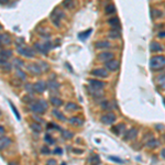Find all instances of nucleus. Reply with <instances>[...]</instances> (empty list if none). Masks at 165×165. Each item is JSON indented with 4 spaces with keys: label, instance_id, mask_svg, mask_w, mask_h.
Segmentation results:
<instances>
[{
    "label": "nucleus",
    "instance_id": "nucleus-27",
    "mask_svg": "<svg viewBox=\"0 0 165 165\" xmlns=\"http://www.w3.org/2000/svg\"><path fill=\"white\" fill-rule=\"evenodd\" d=\"M124 124H118V125H116V127H114L112 129H111V131L114 132L115 134H117V135H120L121 134V132L124 130Z\"/></svg>",
    "mask_w": 165,
    "mask_h": 165
},
{
    "label": "nucleus",
    "instance_id": "nucleus-1",
    "mask_svg": "<svg viewBox=\"0 0 165 165\" xmlns=\"http://www.w3.org/2000/svg\"><path fill=\"white\" fill-rule=\"evenodd\" d=\"M29 109L34 115H43L49 109V104L44 99H38L36 101H33L29 105Z\"/></svg>",
    "mask_w": 165,
    "mask_h": 165
},
{
    "label": "nucleus",
    "instance_id": "nucleus-56",
    "mask_svg": "<svg viewBox=\"0 0 165 165\" xmlns=\"http://www.w3.org/2000/svg\"><path fill=\"white\" fill-rule=\"evenodd\" d=\"M0 3L1 5H6V3H8V0H0Z\"/></svg>",
    "mask_w": 165,
    "mask_h": 165
},
{
    "label": "nucleus",
    "instance_id": "nucleus-43",
    "mask_svg": "<svg viewBox=\"0 0 165 165\" xmlns=\"http://www.w3.org/2000/svg\"><path fill=\"white\" fill-rule=\"evenodd\" d=\"M151 15H152V18H153V19H156V18L162 16L161 11H160V10H156V9H153L152 12H151Z\"/></svg>",
    "mask_w": 165,
    "mask_h": 165
},
{
    "label": "nucleus",
    "instance_id": "nucleus-19",
    "mask_svg": "<svg viewBox=\"0 0 165 165\" xmlns=\"http://www.w3.org/2000/svg\"><path fill=\"white\" fill-rule=\"evenodd\" d=\"M50 102H51L52 106H54V107H56V108L63 106V100L61 98H58V97H55V96H52V97H51Z\"/></svg>",
    "mask_w": 165,
    "mask_h": 165
},
{
    "label": "nucleus",
    "instance_id": "nucleus-4",
    "mask_svg": "<svg viewBox=\"0 0 165 165\" xmlns=\"http://www.w3.org/2000/svg\"><path fill=\"white\" fill-rule=\"evenodd\" d=\"M62 18H65V13L58 8V7H56V8L53 10V12L51 13L52 22L56 25V26H59V25H61V22H59V21H61Z\"/></svg>",
    "mask_w": 165,
    "mask_h": 165
},
{
    "label": "nucleus",
    "instance_id": "nucleus-34",
    "mask_svg": "<svg viewBox=\"0 0 165 165\" xmlns=\"http://www.w3.org/2000/svg\"><path fill=\"white\" fill-rule=\"evenodd\" d=\"M12 64L11 63H9V62H6V63H3V64H1L0 65V68L3 71V72H10L11 69H12Z\"/></svg>",
    "mask_w": 165,
    "mask_h": 165
},
{
    "label": "nucleus",
    "instance_id": "nucleus-32",
    "mask_svg": "<svg viewBox=\"0 0 165 165\" xmlns=\"http://www.w3.org/2000/svg\"><path fill=\"white\" fill-rule=\"evenodd\" d=\"M120 30H116V29H112L110 32H109V38L110 39H119L120 38Z\"/></svg>",
    "mask_w": 165,
    "mask_h": 165
},
{
    "label": "nucleus",
    "instance_id": "nucleus-49",
    "mask_svg": "<svg viewBox=\"0 0 165 165\" xmlns=\"http://www.w3.org/2000/svg\"><path fill=\"white\" fill-rule=\"evenodd\" d=\"M5 134H6V129L2 125H0V138L5 137Z\"/></svg>",
    "mask_w": 165,
    "mask_h": 165
},
{
    "label": "nucleus",
    "instance_id": "nucleus-18",
    "mask_svg": "<svg viewBox=\"0 0 165 165\" xmlns=\"http://www.w3.org/2000/svg\"><path fill=\"white\" fill-rule=\"evenodd\" d=\"M11 43V39H10V35L8 33H2L0 34V44L3 46V45H9Z\"/></svg>",
    "mask_w": 165,
    "mask_h": 165
},
{
    "label": "nucleus",
    "instance_id": "nucleus-17",
    "mask_svg": "<svg viewBox=\"0 0 165 165\" xmlns=\"http://www.w3.org/2000/svg\"><path fill=\"white\" fill-rule=\"evenodd\" d=\"M88 90H89V94H90L95 99H100L102 96H104V92L100 91L101 89H95V88H92L90 86V87L88 88Z\"/></svg>",
    "mask_w": 165,
    "mask_h": 165
},
{
    "label": "nucleus",
    "instance_id": "nucleus-29",
    "mask_svg": "<svg viewBox=\"0 0 165 165\" xmlns=\"http://www.w3.org/2000/svg\"><path fill=\"white\" fill-rule=\"evenodd\" d=\"M105 12L107 13V15H112V13H115L116 12V7L114 3H109L106 6V8H105Z\"/></svg>",
    "mask_w": 165,
    "mask_h": 165
},
{
    "label": "nucleus",
    "instance_id": "nucleus-23",
    "mask_svg": "<svg viewBox=\"0 0 165 165\" xmlns=\"http://www.w3.org/2000/svg\"><path fill=\"white\" fill-rule=\"evenodd\" d=\"M0 55H2L3 57H5L6 59H7V61H8L10 57H12V55H13V52H12V50H9V49L1 50V51H0Z\"/></svg>",
    "mask_w": 165,
    "mask_h": 165
},
{
    "label": "nucleus",
    "instance_id": "nucleus-36",
    "mask_svg": "<svg viewBox=\"0 0 165 165\" xmlns=\"http://www.w3.org/2000/svg\"><path fill=\"white\" fill-rule=\"evenodd\" d=\"M100 106H101V109L102 110H112V105L108 100H104Z\"/></svg>",
    "mask_w": 165,
    "mask_h": 165
},
{
    "label": "nucleus",
    "instance_id": "nucleus-13",
    "mask_svg": "<svg viewBox=\"0 0 165 165\" xmlns=\"http://www.w3.org/2000/svg\"><path fill=\"white\" fill-rule=\"evenodd\" d=\"M46 84H48V89L52 94L57 92L58 89H59V84L56 81H49V82H46Z\"/></svg>",
    "mask_w": 165,
    "mask_h": 165
},
{
    "label": "nucleus",
    "instance_id": "nucleus-44",
    "mask_svg": "<svg viewBox=\"0 0 165 165\" xmlns=\"http://www.w3.org/2000/svg\"><path fill=\"white\" fill-rule=\"evenodd\" d=\"M40 67H41L42 72H43V71H44V72H48L50 69V65L46 63V62H41V63H40Z\"/></svg>",
    "mask_w": 165,
    "mask_h": 165
},
{
    "label": "nucleus",
    "instance_id": "nucleus-30",
    "mask_svg": "<svg viewBox=\"0 0 165 165\" xmlns=\"http://www.w3.org/2000/svg\"><path fill=\"white\" fill-rule=\"evenodd\" d=\"M150 49L152 52H158V51H162V46H161V44H158L157 42H152L151 43V45H150Z\"/></svg>",
    "mask_w": 165,
    "mask_h": 165
},
{
    "label": "nucleus",
    "instance_id": "nucleus-8",
    "mask_svg": "<svg viewBox=\"0 0 165 165\" xmlns=\"http://www.w3.org/2000/svg\"><path fill=\"white\" fill-rule=\"evenodd\" d=\"M100 120H101V122L104 124H111L116 121V115L109 112V114H106V115L102 116L100 118Z\"/></svg>",
    "mask_w": 165,
    "mask_h": 165
},
{
    "label": "nucleus",
    "instance_id": "nucleus-5",
    "mask_svg": "<svg viewBox=\"0 0 165 165\" xmlns=\"http://www.w3.org/2000/svg\"><path fill=\"white\" fill-rule=\"evenodd\" d=\"M34 48H35V51L40 52L42 54H48L50 50L53 48V44H52L51 41H46L45 43H43V44H41V43H35L34 44Z\"/></svg>",
    "mask_w": 165,
    "mask_h": 165
},
{
    "label": "nucleus",
    "instance_id": "nucleus-38",
    "mask_svg": "<svg viewBox=\"0 0 165 165\" xmlns=\"http://www.w3.org/2000/svg\"><path fill=\"white\" fill-rule=\"evenodd\" d=\"M62 132V135L64 137V139H67V140H69V139H72L73 138V132L68 131V130H61Z\"/></svg>",
    "mask_w": 165,
    "mask_h": 165
},
{
    "label": "nucleus",
    "instance_id": "nucleus-58",
    "mask_svg": "<svg viewBox=\"0 0 165 165\" xmlns=\"http://www.w3.org/2000/svg\"><path fill=\"white\" fill-rule=\"evenodd\" d=\"M1 29H2V26H1V25H0V30H1Z\"/></svg>",
    "mask_w": 165,
    "mask_h": 165
},
{
    "label": "nucleus",
    "instance_id": "nucleus-51",
    "mask_svg": "<svg viewBox=\"0 0 165 165\" xmlns=\"http://www.w3.org/2000/svg\"><path fill=\"white\" fill-rule=\"evenodd\" d=\"M110 160H112V161H117V163H120V164H122V163H123V161H122L121 158H118V157L110 156Z\"/></svg>",
    "mask_w": 165,
    "mask_h": 165
},
{
    "label": "nucleus",
    "instance_id": "nucleus-31",
    "mask_svg": "<svg viewBox=\"0 0 165 165\" xmlns=\"http://www.w3.org/2000/svg\"><path fill=\"white\" fill-rule=\"evenodd\" d=\"M12 66H16V68H21L22 66H24V62L21 58L16 57L12 61Z\"/></svg>",
    "mask_w": 165,
    "mask_h": 165
},
{
    "label": "nucleus",
    "instance_id": "nucleus-48",
    "mask_svg": "<svg viewBox=\"0 0 165 165\" xmlns=\"http://www.w3.org/2000/svg\"><path fill=\"white\" fill-rule=\"evenodd\" d=\"M55 154H57V155H61V154H63V150L61 148H54V151H53Z\"/></svg>",
    "mask_w": 165,
    "mask_h": 165
},
{
    "label": "nucleus",
    "instance_id": "nucleus-35",
    "mask_svg": "<svg viewBox=\"0 0 165 165\" xmlns=\"http://www.w3.org/2000/svg\"><path fill=\"white\" fill-rule=\"evenodd\" d=\"M31 129H32L33 132H35V133H40V132H42L41 124L38 123V122H33V123H31Z\"/></svg>",
    "mask_w": 165,
    "mask_h": 165
},
{
    "label": "nucleus",
    "instance_id": "nucleus-33",
    "mask_svg": "<svg viewBox=\"0 0 165 165\" xmlns=\"http://www.w3.org/2000/svg\"><path fill=\"white\" fill-rule=\"evenodd\" d=\"M34 100H36V99L34 98V96H33V95H31V94H28V95H25L24 97L22 98V101H23V102H26V104H29V105H30V104H32Z\"/></svg>",
    "mask_w": 165,
    "mask_h": 165
},
{
    "label": "nucleus",
    "instance_id": "nucleus-22",
    "mask_svg": "<svg viewBox=\"0 0 165 165\" xmlns=\"http://www.w3.org/2000/svg\"><path fill=\"white\" fill-rule=\"evenodd\" d=\"M52 115L54 116L56 119L61 120V121H66L65 116L62 114V111H59L58 109H52Z\"/></svg>",
    "mask_w": 165,
    "mask_h": 165
},
{
    "label": "nucleus",
    "instance_id": "nucleus-10",
    "mask_svg": "<svg viewBox=\"0 0 165 165\" xmlns=\"http://www.w3.org/2000/svg\"><path fill=\"white\" fill-rule=\"evenodd\" d=\"M138 129L137 128H132L130 130H128V131L125 132V134H124V140H133V139H135L137 138V135H138Z\"/></svg>",
    "mask_w": 165,
    "mask_h": 165
},
{
    "label": "nucleus",
    "instance_id": "nucleus-54",
    "mask_svg": "<svg viewBox=\"0 0 165 165\" xmlns=\"http://www.w3.org/2000/svg\"><path fill=\"white\" fill-rule=\"evenodd\" d=\"M161 155H162L163 158H165V148H163V150L161 151Z\"/></svg>",
    "mask_w": 165,
    "mask_h": 165
},
{
    "label": "nucleus",
    "instance_id": "nucleus-14",
    "mask_svg": "<svg viewBox=\"0 0 165 165\" xmlns=\"http://www.w3.org/2000/svg\"><path fill=\"white\" fill-rule=\"evenodd\" d=\"M106 67H107L109 71H111V72L118 71V68H119V62L116 61V59L108 61V62H106Z\"/></svg>",
    "mask_w": 165,
    "mask_h": 165
},
{
    "label": "nucleus",
    "instance_id": "nucleus-15",
    "mask_svg": "<svg viewBox=\"0 0 165 165\" xmlns=\"http://www.w3.org/2000/svg\"><path fill=\"white\" fill-rule=\"evenodd\" d=\"M91 75H94L96 77H107L108 72L105 68H96V69L91 71Z\"/></svg>",
    "mask_w": 165,
    "mask_h": 165
},
{
    "label": "nucleus",
    "instance_id": "nucleus-9",
    "mask_svg": "<svg viewBox=\"0 0 165 165\" xmlns=\"http://www.w3.org/2000/svg\"><path fill=\"white\" fill-rule=\"evenodd\" d=\"M11 143H12V141L10 138L8 137H2V138H0V151H3V150H6V148H8L10 145H11Z\"/></svg>",
    "mask_w": 165,
    "mask_h": 165
},
{
    "label": "nucleus",
    "instance_id": "nucleus-6",
    "mask_svg": "<svg viewBox=\"0 0 165 165\" xmlns=\"http://www.w3.org/2000/svg\"><path fill=\"white\" fill-rule=\"evenodd\" d=\"M26 68H28L29 73L34 75V76H40V75L42 74V69H41V67H40V65H38V64H35V63L29 64V65L26 66Z\"/></svg>",
    "mask_w": 165,
    "mask_h": 165
},
{
    "label": "nucleus",
    "instance_id": "nucleus-21",
    "mask_svg": "<svg viewBox=\"0 0 165 165\" xmlns=\"http://www.w3.org/2000/svg\"><path fill=\"white\" fill-rule=\"evenodd\" d=\"M108 23L111 25L116 30H120V21L118 18H111L108 20Z\"/></svg>",
    "mask_w": 165,
    "mask_h": 165
},
{
    "label": "nucleus",
    "instance_id": "nucleus-11",
    "mask_svg": "<svg viewBox=\"0 0 165 165\" xmlns=\"http://www.w3.org/2000/svg\"><path fill=\"white\" fill-rule=\"evenodd\" d=\"M67 122L69 124H72V125H75V127H81L84 124V120H82V118H79V117H71L68 120H67Z\"/></svg>",
    "mask_w": 165,
    "mask_h": 165
},
{
    "label": "nucleus",
    "instance_id": "nucleus-50",
    "mask_svg": "<svg viewBox=\"0 0 165 165\" xmlns=\"http://www.w3.org/2000/svg\"><path fill=\"white\" fill-rule=\"evenodd\" d=\"M45 165H57V163H56V161H55V160L51 158V160H49V161L46 162V164Z\"/></svg>",
    "mask_w": 165,
    "mask_h": 165
},
{
    "label": "nucleus",
    "instance_id": "nucleus-59",
    "mask_svg": "<svg viewBox=\"0 0 165 165\" xmlns=\"http://www.w3.org/2000/svg\"><path fill=\"white\" fill-rule=\"evenodd\" d=\"M0 115H1V112H0Z\"/></svg>",
    "mask_w": 165,
    "mask_h": 165
},
{
    "label": "nucleus",
    "instance_id": "nucleus-16",
    "mask_svg": "<svg viewBox=\"0 0 165 165\" xmlns=\"http://www.w3.org/2000/svg\"><path fill=\"white\" fill-rule=\"evenodd\" d=\"M90 86L95 89H102L105 87V82H101V81H97V79H89L88 81Z\"/></svg>",
    "mask_w": 165,
    "mask_h": 165
},
{
    "label": "nucleus",
    "instance_id": "nucleus-28",
    "mask_svg": "<svg viewBox=\"0 0 165 165\" xmlns=\"http://www.w3.org/2000/svg\"><path fill=\"white\" fill-rule=\"evenodd\" d=\"M24 89L26 91V94H31V95L35 94V91H34V85L31 84V82H25Z\"/></svg>",
    "mask_w": 165,
    "mask_h": 165
},
{
    "label": "nucleus",
    "instance_id": "nucleus-7",
    "mask_svg": "<svg viewBox=\"0 0 165 165\" xmlns=\"http://www.w3.org/2000/svg\"><path fill=\"white\" fill-rule=\"evenodd\" d=\"M33 85H34V91L36 94H43L48 89V84L45 82H43V81H39L35 84H33Z\"/></svg>",
    "mask_w": 165,
    "mask_h": 165
},
{
    "label": "nucleus",
    "instance_id": "nucleus-46",
    "mask_svg": "<svg viewBox=\"0 0 165 165\" xmlns=\"http://www.w3.org/2000/svg\"><path fill=\"white\" fill-rule=\"evenodd\" d=\"M41 152H42V154H45V155H48V154L51 153V151H50V148L48 145H44V147L41 148Z\"/></svg>",
    "mask_w": 165,
    "mask_h": 165
},
{
    "label": "nucleus",
    "instance_id": "nucleus-55",
    "mask_svg": "<svg viewBox=\"0 0 165 165\" xmlns=\"http://www.w3.org/2000/svg\"><path fill=\"white\" fill-rule=\"evenodd\" d=\"M8 165H18V163H16V161H11V162H9Z\"/></svg>",
    "mask_w": 165,
    "mask_h": 165
},
{
    "label": "nucleus",
    "instance_id": "nucleus-45",
    "mask_svg": "<svg viewBox=\"0 0 165 165\" xmlns=\"http://www.w3.org/2000/svg\"><path fill=\"white\" fill-rule=\"evenodd\" d=\"M158 85H160L163 89H165V76H162V77L158 78Z\"/></svg>",
    "mask_w": 165,
    "mask_h": 165
},
{
    "label": "nucleus",
    "instance_id": "nucleus-40",
    "mask_svg": "<svg viewBox=\"0 0 165 165\" xmlns=\"http://www.w3.org/2000/svg\"><path fill=\"white\" fill-rule=\"evenodd\" d=\"M73 0H64L63 2H62V5H63V7H65L67 9H71L74 7V5H73Z\"/></svg>",
    "mask_w": 165,
    "mask_h": 165
},
{
    "label": "nucleus",
    "instance_id": "nucleus-26",
    "mask_svg": "<svg viewBox=\"0 0 165 165\" xmlns=\"http://www.w3.org/2000/svg\"><path fill=\"white\" fill-rule=\"evenodd\" d=\"M78 109H79L78 105H76L74 102H67L65 105L66 111H76V110H78Z\"/></svg>",
    "mask_w": 165,
    "mask_h": 165
},
{
    "label": "nucleus",
    "instance_id": "nucleus-53",
    "mask_svg": "<svg viewBox=\"0 0 165 165\" xmlns=\"http://www.w3.org/2000/svg\"><path fill=\"white\" fill-rule=\"evenodd\" d=\"M158 38H165V31H164V32H160V33H158Z\"/></svg>",
    "mask_w": 165,
    "mask_h": 165
},
{
    "label": "nucleus",
    "instance_id": "nucleus-37",
    "mask_svg": "<svg viewBox=\"0 0 165 165\" xmlns=\"http://www.w3.org/2000/svg\"><path fill=\"white\" fill-rule=\"evenodd\" d=\"M89 163H90V165H99L100 164V158L98 155H92L89 158Z\"/></svg>",
    "mask_w": 165,
    "mask_h": 165
},
{
    "label": "nucleus",
    "instance_id": "nucleus-25",
    "mask_svg": "<svg viewBox=\"0 0 165 165\" xmlns=\"http://www.w3.org/2000/svg\"><path fill=\"white\" fill-rule=\"evenodd\" d=\"M91 29H88V30H86V31H84V32H81L78 33V39L79 40H82V41H85L86 39H88V36L91 34Z\"/></svg>",
    "mask_w": 165,
    "mask_h": 165
},
{
    "label": "nucleus",
    "instance_id": "nucleus-12",
    "mask_svg": "<svg viewBox=\"0 0 165 165\" xmlns=\"http://www.w3.org/2000/svg\"><path fill=\"white\" fill-rule=\"evenodd\" d=\"M114 53H111V52H102V53H100L98 55V58L100 61H102V62H108V61H111V59H114Z\"/></svg>",
    "mask_w": 165,
    "mask_h": 165
},
{
    "label": "nucleus",
    "instance_id": "nucleus-57",
    "mask_svg": "<svg viewBox=\"0 0 165 165\" xmlns=\"http://www.w3.org/2000/svg\"><path fill=\"white\" fill-rule=\"evenodd\" d=\"M61 165H66V163H62Z\"/></svg>",
    "mask_w": 165,
    "mask_h": 165
},
{
    "label": "nucleus",
    "instance_id": "nucleus-42",
    "mask_svg": "<svg viewBox=\"0 0 165 165\" xmlns=\"http://www.w3.org/2000/svg\"><path fill=\"white\" fill-rule=\"evenodd\" d=\"M44 141L48 143V144H54V139L50 135V134H45V137H44Z\"/></svg>",
    "mask_w": 165,
    "mask_h": 165
},
{
    "label": "nucleus",
    "instance_id": "nucleus-52",
    "mask_svg": "<svg viewBox=\"0 0 165 165\" xmlns=\"http://www.w3.org/2000/svg\"><path fill=\"white\" fill-rule=\"evenodd\" d=\"M73 152H75V154H82V150H78V148H72Z\"/></svg>",
    "mask_w": 165,
    "mask_h": 165
},
{
    "label": "nucleus",
    "instance_id": "nucleus-24",
    "mask_svg": "<svg viewBox=\"0 0 165 165\" xmlns=\"http://www.w3.org/2000/svg\"><path fill=\"white\" fill-rule=\"evenodd\" d=\"M16 77L19 79V81H23L24 82L26 79V74L21 69V68H16Z\"/></svg>",
    "mask_w": 165,
    "mask_h": 165
},
{
    "label": "nucleus",
    "instance_id": "nucleus-2",
    "mask_svg": "<svg viewBox=\"0 0 165 165\" xmlns=\"http://www.w3.org/2000/svg\"><path fill=\"white\" fill-rule=\"evenodd\" d=\"M150 67L154 71H158L165 67V56L158 55V56H153L150 61Z\"/></svg>",
    "mask_w": 165,
    "mask_h": 165
},
{
    "label": "nucleus",
    "instance_id": "nucleus-39",
    "mask_svg": "<svg viewBox=\"0 0 165 165\" xmlns=\"http://www.w3.org/2000/svg\"><path fill=\"white\" fill-rule=\"evenodd\" d=\"M158 144H160V142L157 140H155V139H151V141H148L147 145H148V148H156Z\"/></svg>",
    "mask_w": 165,
    "mask_h": 165
},
{
    "label": "nucleus",
    "instance_id": "nucleus-41",
    "mask_svg": "<svg viewBox=\"0 0 165 165\" xmlns=\"http://www.w3.org/2000/svg\"><path fill=\"white\" fill-rule=\"evenodd\" d=\"M9 104H10V106H11V109H12V111H13V114L16 115V119H18V120H20V119H21V117H20V114L18 112V110H16V108L15 107V105H13V104H12L11 101H10Z\"/></svg>",
    "mask_w": 165,
    "mask_h": 165
},
{
    "label": "nucleus",
    "instance_id": "nucleus-3",
    "mask_svg": "<svg viewBox=\"0 0 165 165\" xmlns=\"http://www.w3.org/2000/svg\"><path fill=\"white\" fill-rule=\"evenodd\" d=\"M16 51L20 55L25 56V57L32 58L35 56V50H33L30 46H24V45H16Z\"/></svg>",
    "mask_w": 165,
    "mask_h": 165
},
{
    "label": "nucleus",
    "instance_id": "nucleus-20",
    "mask_svg": "<svg viewBox=\"0 0 165 165\" xmlns=\"http://www.w3.org/2000/svg\"><path fill=\"white\" fill-rule=\"evenodd\" d=\"M95 46H96V49H109V48H111V43L109 41H99L96 42Z\"/></svg>",
    "mask_w": 165,
    "mask_h": 165
},
{
    "label": "nucleus",
    "instance_id": "nucleus-47",
    "mask_svg": "<svg viewBox=\"0 0 165 165\" xmlns=\"http://www.w3.org/2000/svg\"><path fill=\"white\" fill-rule=\"evenodd\" d=\"M33 118H34V120H35V121H36V122H38V123H43V122H44V120H42L41 118H40V117H39V116H36V115H34V117H33Z\"/></svg>",
    "mask_w": 165,
    "mask_h": 165
}]
</instances>
